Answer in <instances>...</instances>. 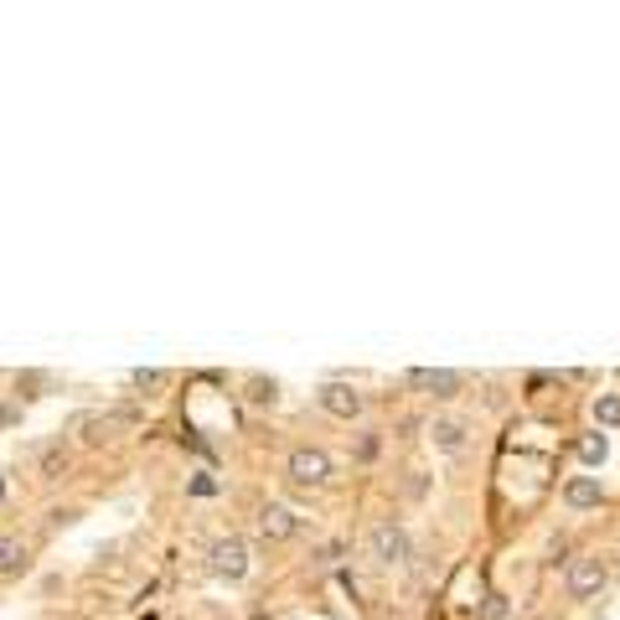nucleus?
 <instances>
[{"mask_svg": "<svg viewBox=\"0 0 620 620\" xmlns=\"http://www.w3.org/2000/svg\"><path fill=\"white\" fill-rule=\"evenodd\" d=\"M605 584H610V558H605V553H579V558H569V569H564V595H569L574 605L600 600Z\"/></svg>", "mask_w": 620, "mask_h": 620, "instance_id": "obj_1", "label": "nucleus"}, {"mask_svg": "<svg viewBox=\"0 0 620 620\" xmlns=\"http://www.w3.org/2000/svg\"><path fill=\"white\" fill-rule=\"evenodd\" d=\"M367 548H372V558H378L383 569H403V564H409V558H414L409 527H403V522H393V517L372 527V533H367Z\"/></svg>", "mask_w": 620, "mask_h": 620, "instance_id": "obj_2", "label": "nucleus"}, {"mask_svg": "<svg viewBox=\"0 0 620 620\" xmlns=\"http://www.w3.org/2000/svg\"><path fill=\"white\" fill-rule=\"evenodd\" d=\"M285 471H290L295 486H326V481H331V455L316 450V445H300V450H290Z\"/></svg>", "mask_w": 620, "mask_h": 620, "instance_id": "obj_3", "label": "nucleus"}, {"mask_svg": "<svg viewBox=\"0 0 620 620\" xmlns=\"http://www.w3.org/2000/svg\"><path fill=\"white\" fill-rule=\"evenodd\" d=\"M558 496H564L569 512H600L605 507V481L595 471H579V476L564 481V491H558Z\"/></svg>", "mask_w": 620, "mask_h": 620, "instance_id": "obj_4", "label": "nucleus"}, {"mask_svg": "<svg viewBox=\"0 0 620 620\" xmlns=\"http://www.w3.org/2000/svg\"><path fill=\"white\" fill-rule=\"evenodd\" d=\"M424 434H429V445L440 455H460L465 445H471V424H465L460 414H434Z\"/></svg>", "mask_w": 620, "mask_h": 620, "instance_id": "obj_5", "label": "nucleus"}, {"mask_svg": "<svg viewBox=\"0 0 620 620\" xmlns=\"http://www.w3.org/2000/svg\"><path fill=\"white\" fill-rule=\"evenodd\" d=\"M207 569H212L217 579H243V574H248V548H243V538H217V543L207 548Z\"/></svg>", "mask_w": 620, "mask_h": 620, "instance_id": "obj_6", "label": "nucleus"}, {"mask_svg": "<svg viewBox=\"0 0 620 620\" xmlns=\"http://www.w3.org/2000/svg\"><path fill=\"white\" fill-rule=\"evenodd\" d=\"M409 388H419L429 398H455L465 388V378L455 367H409Z\"/></svg>", "mask_w": 620, "mask_h": 620, "instance_id": "obj_7", "label": "nucleus"}, {"mask_svg": "<svg viewBox=\"0 0 620 620\" xmlns=\"http://www.w3.org/2000/svg\"><path fill=\"white\" fill-rule=\"evenodd\" d=\"M259 533H264L269 543H290V538L300 533V512L285 507V502H264V507H259Z\"/></svg>", "mask_w": 620, "mask_h": 620, "instance_id": "obj_8", "label": "nucleus"}, {"mask_svg": "<svg viewBox=\"0 0 620 620\" xmlns=\"http://www.w3.org/2000/svg\"><path fill=\"white\" fill-rule=\"evenodd\" d=\"M316 398H321V409H326L331 419H357V414L367 409V398H362L352 383H326Z\"/></svg>", "mask_w": 620, "mask_h": 620, "instance_id": "obj_9", "label": "nucleus"}, {"mask_svg": "<svg viewBox=\"0 0 620 620\" xmlns=\"http://www.w3.org/2000/svg\"><path fill=\"white\" fill-rule=\"evenodd\" d=\"M574 460L584 465V471L605 465V460H610V434H605V429H584L579 440H574Z\"/></svg>", "mask_w": 620, "mask_h": 620, "instance_id": "obj_10", "label": "nucleus"}, {"mask_svg": "<svg viewBox=\"0 0 620 620\" xmlns=\"http://www.w3.org/2000/svg\"><path fill=\"white\" fill-rule=\"evenodd\" d=\"M589 414H595V429H620V393H595Z\"/></svg>", "mask_w": 620, "mask_h": 620, "instance_id": "obj_11", "label": "nucleus"}, {"mask_svg": "<svg viewBox=\"0 0 620 620\" xmlns=\"http://www.w3.org/2000/svg\"><path fill=\"white\" fill-rule=\"evenodd\" d=\"M114 424H130V414H109V419H83V440H88V445H104L109 434H114Z\"/></svg>", "mask_w": 620, "mask_h": 620, "instance_id": "obj_12", "label": "nucleus"}, {"mask_svg": "<svg viewBox=\"0 0 620 620\" xmlns=\"http://www.w3.org/2000/svg\"><path fill=\"white\" fill-rule=\"evenodd\" d=\"M26 564V543L21 538H0V574H11Z\"/></svg>", "mask_w": 620, "mask_h": 620, "instance_id": "obj_13", "label": "nucleus"}, {"mask_svg": "<svg viewBox=\"0 0 620 620\" xmlns=\"http://www.w3.org/2000/svg\"><path fill=\"white\" fill-rule=\"evenodd\" d=\"M476 615H481V620H507V615H512V605H507V595H486Z\"/></svg>", "mask_w": 620, "mask_h": 620, "instance_id": "obj_14", "label": "nucleus"}, {"mask_svg": "<svg viewBox=\"0 0 620 620\" xmlns=\"http://www.w3.org/2000/svg\"><path fill=\"white\" fill-rule=\"evenodd\" d=\"M130 383H135L140 393H145V388L155 393V388H166V372H161V367H140V372H135V378H130Z\"/></svg>", "mask_w": 620, "mask_h": 620, "instance_id": "obj_15", "label": "nucleus"}, {"mask_svg": "<svg viewBox=\"0 0 620 620\" xmlns=\"http://www.w3.org/2000/svg\"><path fill=\"white\" fill-rule=\"evenodd\" d=\"M57 471H68V450H62V445H52V450H47V455H42V476H47V481H52V476H57Z\"/></svg>", "mask_w": 620, "mask_h": 620, "instance_id": "obj_16", "label": "nucleus"}, {"mask_svg": "<svg viewBox=\"0 0 620 620\" xmlns=\"http://www.w3.org/2000/svg\"><path fill=\"white\" fill-rule=\"evenodd\" d=\"M248 398H254V403H274L279 398L274 378H248Z\"/></svg>", "mask_w": 620, "mask_h": 620, "instance_id": "obj_17", "label": "nucleus"}, {"mask_svg": "<svg viewBox=\"0 0 620 620\" xmlns=\"http://www.w3.org/2000/svg\"><path fill=\"white\" fill-rule=\"evenodd\" d=\"M372 455H378V434H362V440H357V460H372Z\"/></svg>", "mask_w": 620, "mask_h": 620, "instance_id": "obj_18", "label": "nucleus"}, {"mask_svg": "<svg viewBox=\"0 0 620 620\" xmlns=\"http://www.w3.org/2000/svg\"><path fill=\"white\" fill-rule=\"evenodd\" d=\"M212 491H217L212 476H192V496H212Z\"/></svg>", "mask_w": 620, "mask_h": 620, "instance_id": "obj_19", "label": "nucleus"}, {"mask_svg": "<svg viewBox=\"0 0 620 620\" xmlns=\"http://www.w3.org/2000/svg\"><path fill=\"white\" fill-rule=\"evenodd\" d=\"M0 502H6V476H0Z\"/></svg>", "mask_w": 620, "mask_h": 620, "instance_id": "obj_20", "label": "nucleus"}, {"mask_svg": "<svg viewBox=\"0 0 620 620\" xmlns=\"http://www.w3.org/2000/svg\"><path fill=\"white\" fill-rule=\"evenodd\" d=\"M6 419H11V414H6V403H0V424H6Z\"/></svg>", "mask_w": 620, "mask_h": 620, "instance_id": "obj_21", "label": "nucleus"}, {"mask_svg": "<svg viewBox=\"0 0 620 620\" xmlns=\"http://www.w3.org/2000/svg\"><path fill=\"white\" fill-rule=\"evenodd\" d=\"M533 620H553V615H533Z\"/></svg>", "mask_w": 620, "mask_h": 620, "instance_id": "obj_22", "label": "nucleus"}]
</instances>
